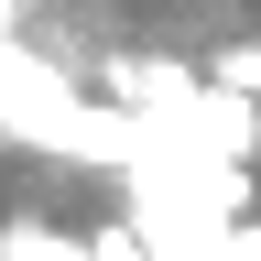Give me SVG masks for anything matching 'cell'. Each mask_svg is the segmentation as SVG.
<instances>
[{"label":"cell","instance_id":"4","mask_svg":"<svg viewBox=\"0 0 261 261\" xmlns=\"http://www.w3.org/2000/svg\"><path fill=\"white\" fill-rule=\"evenodd\" d=\"M207 261H261V218L240 207V218H228V228H218V250H207Z\"/></svg>","mask_w":261,"mask_h":261},{"label":"cell","instance_id":"3","mask_svg":"<svg viewBox=\"0 0 261 261\" xmlns=\"http://www.w3.org/2000/svg\"><path fill=\"white\" fill-rule=\"evenodd\" d=\"M207 76H218V87H240V98H261V44H228Z\"/></svg>","mask_w":261,"mask_h":261},{"label":"cell","instance_id":"2","mask_svg":"<svg viewBox=\"0 0 261 261\" xmlns=\"http://www.w3.org/2000/svg\"><path fill=\"white\" fill-rule=\"evenodd\" d=\"M76 240L65 228H44V218H0V261H65Z\"/></svg>","mask_w":261,"mask_h":261},{"label":"cell","instance_id":"1","mask_svg":"<svg viewBox=\"0 0 261 261\" xmlns=\"http://www.w3.org/2000/svg\"><path fill=\"white\" fill-rule=\"evenodd\" d=\"M120 196H130V240H142V250L207 261L218 228L250 207V152H207V142H163V130H142V152L120 163Z\"/></svg>","mask_w":261,"mask_h":261}]
</instances>
